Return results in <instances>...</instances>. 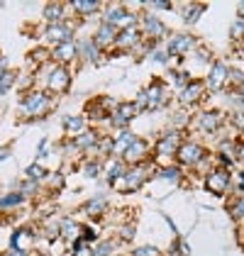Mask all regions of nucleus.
I'll use <instances>...</instances> for the list:
<instances>
[{
	"instance_id": "41",
	"label": "nucleus",
	"mask_w": 244,
	"mask_h": 256,
	"mask_svg": "<svg viewBox=\"0 0 244 256\" xmlns=\"http://www.w3.org/2000/svg\"><path fill=\"white\" fill-rule=\"evenodd\" d=\"M5 256H27V254H24L22 249H12V252H8V254H5Z\"/></svg>"
},
{
	"instance_id": "15",
	"label": "nucleus",
	"mask_w": 244,
	"mask_h": 256,
	"mask_svg": "<svg viewBox=\"0 0 244 256\" xmlns=\"http://www.w3.org/2000/svg\"><path fill=\"white\" fill-rule=\"evenodd\" d=\"M134 139H137V134H132L130 130L120 132L118 137L112 139V154H115V156L120 154V156H122V154H124V152H127V149L132 146V142H134Z\"/></svg>"
},
{
	"instance_id": "32",
	"label": "nucleus",
	"mask_w": 244,
	"mask_h": 256,
	"mask_svg": "<svg viewBox=\"0 0 244 256\" xmlns=\"http://www.w3.org/2000/svg\"><path fill=\"white\" fill-rule=\"evenodd\" d=\"M174 76V86H178V90H186L188 88V83H190V78H188V74H183V71H178V74H171Z\"/></svg>"
},
{
	"instance_id": "9",
	"label": "nucleus",
	"mask_w": 244,
	"mask_h": 256,
	"mask_svg": "<svg viewBox=\"0 0 244 256\" xmlns=\"http://www.w3.org/2000/svg\"><path fill=\"white\" fill-rule=\"evenodd\" d=\"M52 56H54V61H56L59 66H64V64H68V61H74L76 56H78V44H76L74 40L64 42V44H59V46H54Z\"/></svg>"
},
{
	"instance_id": "22",
	"label": "nucleus",
	"mask_w": 244,
	"mask_h": 256,
	"mask_svg": "<svg viewBox=\"0 0 244 256\" xmlns=\"http://www.w3.org/2000/svg\"><path fill=\"white\" fill-rule=\"evenodd\" d=\"M44 18L49 24H61L64 22V5L61 2H49L44 8Z\"/></svg>"
},
{
	"instance_id": "38",
	"label": "nucleus",
	"mask_w": 244,
	"mask_h": 256,
	"mask_svg": "<svg viewBox=\"0 0 244 256\" xmlns=\"http://www.w3.org/2000/svg\"><path fill=\"white\" fill-rule=\"evenodd\" d=\"M198 59H200V61H210V52H208V49H198Z\"/></svg>"
},
{
	"instance_id": "7",
	"label": "nucleus",
	"mask_w": 244,
	"mask_h": 256,
	"mask_svg": "<svg viewBox=\"0 0 244 256\" xmlns=\"http://www.w3.org/2000/svg\"><path fill=\"white\" fill-rule=\"evenodd\" d=\"M44 37H46V42H52V44L59 46L64 42H71L74 30H71V24H66V22H61V24H49L46 32H44Z\"/></svg>"
},
{
	"instance_id": "8",
	"label": "nucleus",
	"mask_w": 244,
	"mask_h": 256,
	"mask_svg": "<svg viewBox=\"0 0 244 256\" xmlns=\"http://www.w3.org/2000/svg\"><path fill=\"white\" fill-rule=\"evenodd\" d=\"M22 108L32 115H40L49 108V96L42 93V90H34V93H27V98L22 100Z\"/></svg>"
},
{
	"instance_id": "21",
	"label": "nucleus",
	"mask_w": 244,
	"mask_h": 256,
	"mask_svg": "<svg viewBox=\"0 0 244 256\" xmlns=\"http://www.w3.org/2000/svg\"><path fill=\"white\" fill-rule=\"evenodd\" d=\"M203 88H205V83H198V80L193 83V80H190V83H188V88H186V90H181V102H186V105H188V102H196V100H200Z\"/></svg>"
},
{
	"instance_id": "28",
	"label": "nucleus",
	"mask_w": 244,
	"mask_h": 256,
	"mask_svg": "<svg viewBox=\"0 0 244 256\" xmlns=\"http://www.w3.org/2000/svg\"><path fill=\"white\" fill-rule=\"evenodd\" d=\"M102 208H105V196H96L90 202H86V205H83V210H86L88 215H98Z\"/></svg>"
},
{
	"instance_id": "39",
	"label": "nucleus",
	"mask_w": 244,
	"mask_h": 256,
	"mask_svg": "<svg viewBox=\"0 0 244 256\" xmlns=\"http://www.w3.org/2000/svg\"><path fill=\"white\" fill-rule=\"evenodd\" d=\"M183 122H188V118L186 112H178V118H174V124H183Z\"/></svg>"
},
{
	"instance_id": "3",
	"label": "nucleus",
	"mask_w": 244,
	"mask_h": 256,
	"mask_svg": "<svg viewBox=\"0 0 244 256\" xmlns=\"http://www.w3.org/2000/svg\"><path fill=\"white\" fill-rule=\"evenodd\" d=\"M205 188L210 193H215V196H222L224 190L230 188V174L224 168H212L208 174V178H205Z\"/></svg>"
},
{
	"instance_id": "17",
	"label": "nucleus",
	"mask_w": 244,
	"mask_h": 256,
	"mask_svg": "<svg viewBox=\"0 0 244 256\" xmlns=\"http://www.w3.org/2000/svg\"><path fill=\"white\" fill-rule=\"evenodd\" d=\"M144 180H146V171H144V166H134V168H130L127 174H124V186L132 190V188H140Z\"/></svg>"
},
{
	"instance_id": "26",
	"label": "nucleus",
	"mask_w": 244,
	"mask_h": 256,
	"mask_svg": "<svg viewBox=\"0 0 244 256\" xmlns=\"http://www.w3.org/2000/svg\"><path fill=\"white\" fill-rule=\"evenodd\" d=\"M124 174H127V164L124 161H115L112 158V164H110V168H108V178L110 180H115V178H124Z\"/></svg>"
},
{
	"instance_id": "30",
	"label": "nucleus",
	"mask_w": 244,
	"mask_h": 256,
	"mask_svg": "<svg viewBox=\"0 0 244 256\" xmlns=\"http://www.w3.org/2000/svg\"><path fill=\"white\" fill-rule=\"evenodd\" d=\"M203 10H205V5H188V10H186V22H188V24H193Z\"/></svg>"
},
{
	"instance_id": "2",
	"label": "nucleus",
	"mask_w": 244,
	"mask_h": 256,
	"mask_svg": "<svg viewBox=\"0 0 244 256\" xmlns=\"http://www.w3.org/2000/svg\"><path fill=\"white\" fill-rule=\"evenodd\" d=\"M176 156H178L183 166H196V164H200L205 158V149L200 144H196V142H183Z\"/></svg>"
},
{
	"instance_id": "16",
	"label": "nucleus",
	"mask_w": 244,
	"mask_h": 256,
	"mask_svg": "<svg viewBox=\"0 0 244 256\" xmlns=\"http://www.w3.org/2000/svg\"><path fill=\"white\" fill-rule=\"evenodd\" d=\"M115 40H118V30H115V27H110V24H105V22L98 27V32H96V37H93V42H96L98 46L115 44Z\"/></svg>"
},
{
	"instance_id": "12",
	"label": "nucleus",
	"mask_w": 244,
	"mask_h": 256,
	"mask_svg": "<svg viewBox=\"0 0 244 256\" xmlns=\"http://www.w3.org/2000/svg\"><path fill=\"white\" fill-rule=\"evenodd\" d=\"M127 20V12H124V8L122 5H108V12H105V24H110V27H115L118 32L122 30V24Z\"/></svg>"
},
{
	"instance_id": "1",
	"label": "nucleus",
	"mask_w": 244,
	"mask_h": 256,
	"mask_svg": "<svg viewBox=\"0 0 244 256\" xmlns=\"http://www.w3.org/2000/svg\"><path fill=\"white\" fill-rule=\"evenodd\" d=\"M166 96H164V86L162 83H154L152 88H146L140 93V100H137V105H140V110H156V108H162Z\"/></svg>"
},
{
	"instance_id": "42",
	"label": "nucleus",
	"mask_w": 244,
	"mask_h": 256,
	"mask_svg": "<svg viewBox=\"0 0 244 256\" xmlns=\"http://www.w3.org/2000/svg\"><path fill=\"white\" fill-rule=\"evenodd\" d=\"M237 12H240V20L244 22V2H240V8H237Z\"/></svg>"
},
{
	"instance_id": "43",
	"label": "nucleus",
	"mask_w": 244,
	"mask_h": 256,
	"mask_svg": "<svg viewBox=\"0 0 244 256\" xmlns=\"http://www.w3.org/2000/svg\"><path fill=\"white\" fill-rule=\"evenodd\" d=\"M0 8H2V5H0Z\"/></svg>"
},
{
	"instance_id": "6",
	"label": "nucleus",
	"mask_w": 244,
	"mask_h": 256,
	"mask_svg": "<svg viewBox=\"0 0 244 256\" xmlns=\"http://www.w3.org/2000/svg\"><path fill=\"white\" fill-rule=\"evenodd\" d=\"M227 78H230V68L224 66L222 61H215L212 68H210V76L205 80V86H208L210 90H220L224 83H227Z\"/></svg>"
},
{
	"instance_id": "34",
	"label": "nucleus",
	"mask_w": 244,
	"mask_h": 256,
	"mask_svg": "<svg viewBox=\"0 0 244 256\" xmlns=\"http://www.w3.org/2000/svg\"><path fill=\"white\" fill-rule=\"evenodd\" d=\"M27 176L32 178V180H40V178L46 176V171H44L42 166H37V164H34V166H30V168H27Z\"/></svg>"
},
{
	"instance_id": "13",
	"label": "nucleus",
	"mask_w": 244,
	"mask_h": 256,
	"mask_svg": "<svg viewBox=\"0 0 244 256\" xmlns=\"http://www.w3.org/2000/svg\"><path fill=\"white\" fill-rule=\"evenodd\" d=\"M142 27H144V34L146 37H162V34H166V24L156 15H144Z\"/></svg>"
},
{
	"instance_id": "19",
	"label": "nucleus",
	"mask_w": 244,
	"mask_h": 256,
	"mask_svg": "<svg viewBox=\"0 0 244 256\" xmlns=\"http://www.w3.org/2000/svg\"><path fill=\"white\" fill-rule=\"evenodd\" d=\"M198 124L203 127L205 132H215V130L222 124V115H220V112H212V110H210V112H203V115L198 118Z\"/></svg>"
},
{
	"instance_id": "14",
	"label": "nucleus",
	"mask_w": 244,
	"mask_h": 256,
	"mask_svg": "<svg viewBox=\"0 0 244 256\" xmlns=\"http://www.w3.org/2000/svg\"><path fill=\"white\" fill-rule=\"evenodd\" d=\"M137 42H140V30H137V27H127V30H120V32H118L115 44H118L120 49H132Z\"/></svg>"
},
{
	"instance_id": "37",
	"label": "nucleus",
	"mask_w": 244,
	"mask_h": 256,
	"mask_svg": "<svg viewBox=\"0 0 244 256\" xmlns=\"http://www.w3.org/2000/svg\"><path fill=\"white\" fill-rule=\"evenodd\" d=\"M146 8H154V10H171V2H146Z\"/></svg>"
},
{
	"instance_id": "20",
	"label": "nucleus",
	"mask_w": 244,
	"mask_h": 256,
	"mask_svg": "<svg viewBox=\"0 0 244 256\" xmlns=\"http://www.w3.org/2000/svg\"><path fill=\"white\" fill-rule=\"evenodd\" d=\"M78 54L88 61H98V56H100V46H98L93 40L78 42Z\"/></svg>"
},
{
	"instance_id": "31",
	"label": "nucleus",
	"mask_w": 244,
	"mask_h": 256,
	"mask_svg": "<svg viewBox=\"0 0 244 256\" xmlns=\"http://www.w3.org/2000/svg\"><path fill=\"white\" fill-rule=\"evenodd\" d=\"M83 171H86V176H88V178L100 176V171H102L100 161H90V164H86V166H83Z\"/></svg>"
},
{
	"instance_id": "11",
	"label": "nucleus",
	"mask_w": 244,
	"mask_h": 256,
	"mask_svg": "<svg viewBox=\"0 0 244 256\" xmlns=\"http://www.w3.org/2000/svg\"><path fill=\"white\" fill-rule=\"evenodd\" d=\"M196 46V37H190V34H176L174 40L168 42V46H166V52H168V56H178V54H186V52H190Z\"/></svg>"
},
{
	"instance_id": "33",
	"label": "nucleus",
	"mask_w": 244,
	"mask_h": 256,
	"mask_svg": "<svg viewBox=\"0 0 244 256\" xmlns=\"http://www.w3.org/2000/svg\"><path fill=\"white\" fill-rule=\"evenodd\" d=\"M15 83V74H10V71H5L2 76H0V96L2 93H8V88Z\"/></svg>"
},
{
	"instance_id": "4",
	"label": "nucleus",
	"mask_w": 244,
	"mask_h": 256,
	"mask_svg": "<svg viewBox=\"0 0 244 256\" xmlns=\"http://www.w3.org/2000/svg\"><path fill=\"white\" fill-rule=\"evenodd\" d=\"M46 86H49V90H54V93H66L68 86H71V76H68L66 66H54V68L49 71Z\"/></svg>"
},
{
	"instance_id": "36",
	"label": "nucleus",
	"mask_w": 244,
	"mask_h": 256,
	"mask_svg": "<svg viewBox=\"0 0 244 256\" xmlns=\"http://www.w3.org/2000/svg\"><path fill=\"white\" fill-rule=\"evenodd\" d=\"M134 256H159V252H156L154 246H140V249L134 252Z\"/></svg>"
},
{
	"instance_id": "35",
	"label": "nucleus",
	"mask_w": 244,
	"mask_h": 256,
	"mask_svg": "<svg viewBox=\"0 0 244 256\" xmlns=\"http://www.w3.org/2000/svg\"><path fill=\"white\" fill-rule=\"evenodd\" d=\"M230 210H232V217H244V198H237Z\"/></svg>"
},
{
	"instance_id": "29",
	"label": "nucleus",
	"mask_w": 244,
	"mask_h": 256,
	"mask_svg": "<svg viewBox=\"0 0 244 256\" xmlns=\"http://www.w3.org/2000/svg\"><path fill=\"white\" fill-rule=\"evenodd\" d=\"M159 178H164V180H178L181 178V168L178 166H166V168L159 171Z\"/></svg>"
},
{
	"instance_id": "23",
	"label": "nucleus",
	"mask_w": 244,
	"mask_h": 256,
	"mask_svg": "<svg viewBox=\"0 0 244 256\" xmlns=\"http://www.w3.org/2000/svg\"><path fill=\"white\" fill-rule=\"evenodd\" d=\"M64 127H66L68 134L78 137L83 132V127H86V120H83L81 115H68V118H64Z\"/></svg>"
},
{
	"instance_id": "10",
	"label": "nucleus",
	"mask_w": 244,
	"mask_h": 256,
	"mask_svg": "<svg viewBox=\"0 0 244 256\" xmlns=\"http://www.w3.org/2000/svg\"><path fill=\"white\" fill-rule=\"evenodd\" d=\"M146 154H149V144H146L144 139H134V142H132V146H130V149L122 154V161L134 166V164H140V161H142Z\"/></svg>"
},
{
	"instance_id": "40",
	"label": "nucleus",
	"mask_w": 244,
	"mask_h": 256,
	"mask_svg": "<svg viewBox=\"0 0 244 256\" xmlns=\"http://www.w3.org/2000/svg\"><path fill=\"white\" fill-rule=\"evenodd\" d=\"M8 156H10V146H2L0 149V161H5Z\"/></svg>"
},
{
	"instance_id": "18",
	"label": "nucleus",
	"mask_w": 244,
	"mask_h": 256,
	"mask_svg": "<svg viewBox=\"0 0 244 256\" xmlns=\"http://www.w3.org/2000/svg\"><path fill=\"white\" fill-rule=\"evenodd\" d=\"M112 115L124 120V122H130V120H134L140 115V105H137V102H118V108H115Z\"/></svg>"
},
{
	"instance_id": "25",
	"label": "nucleus",
	"mask_w": 244,
	"mask_h": 256,
	"mask_svg": "<svg viewBox=\"0 0 244 256\" xmlns=\"http://www.w3.org/2000/svg\"><path fill=\"white\" fill-rule=\"evenodd\" d=\"M71 8H74L76 12H81V15H86V18H88V15H96V12L100 10V2H88V0H76V2H74Z\"/></svg>"
},
{
	"instance_id": "27",
	"label": "nucleus",
	"mask_w": 244,
	"mask_h": 256,
	"mask_svg": "<svg viewBox=\"0 0 244 256\" xmlns=\"http://www.w3.org/2000/svg\"><path fill=\"white\" fill-rule=\"evenodd\" d=\"M22 200H24V196H22L20 190L18 193H10V196L0 198V210H5V208H18V205H22Z\"/></svg>"
},
{
	"instance_id": "5",
	"label": "nucleus",
	"mask_w": 244,
	"mask_h": 256,
	"mask_svg": "<svg viewBox=\"0 0 244 256\" xmlns=\"http://www.w3.org/2000/svg\"><path fill=\"white\" fill-rule=\"evenodd\" d=\"M156 154H162V156H174V154H178V149H181V137H178V132H166L162 134V139L156 142Z\"/></svg>"
},
{
	"instance_id": "24",
	"label": "nucleus",
	"mask_w": 244,
	"mask_h": 256,
	"mask_svg": "<svg viewBox=\"0 0 244 256\" xmlns=\"http://www.w3.org/2000/svg\"><path fill=\"white\" fill-rule=\"evenodd\" d=\"M96 144H98V134L96 132H81L78 137L74 139V146H78V149H90Z\"/></svg>"
}]
</instances>
